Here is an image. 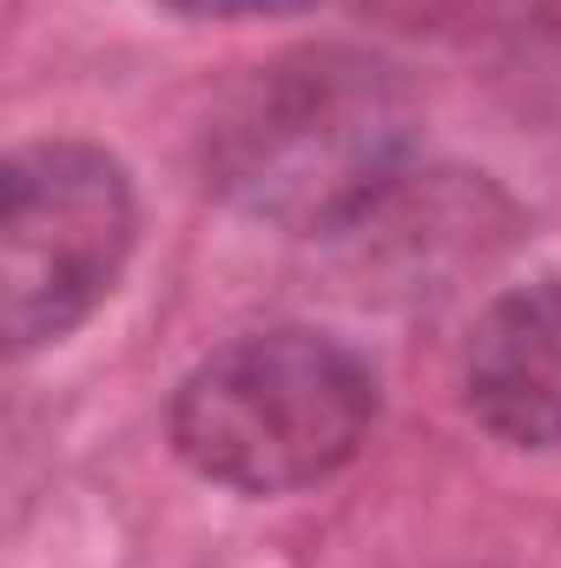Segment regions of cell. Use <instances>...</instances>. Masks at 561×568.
Masks as SVG:
<instances>
[{
    "mask_svg": "<svg viewBox=\"0 0 561 568\" xmlns=\"http://www.w3.org/2000/svg\"><path fill=\"white\" fill-rule=\"evenodd\" d=\"M462 390L476 424L522 449L561 443V278L522 284L476 317Z\"/></svg>",
    "mask_w": 561,
    "mask_h": 568,
    "instance_id": "obj_4",
    "label": "cell"
},
{
    "mask_svg": "<svg viewBox=\"0 0 561 568\" xmlns=\"http://www.w3.org/2000/svg\"><path fill=\"white\" fill-rule=\"evenodd\" d=\"M417 100L357 47H290L238 73L198 133L205 185L278 232L364 225L404 179Z\"/></svg>",
    "mask_w": 561,
    "mask_h": 568,
    "instance_id": "obj_1",
    "label": "cell"
},
{
    "mask_svg": "<svg viewBox=\"0 0 561 568\" xmlns=\"http://www.w3.org/2000/svg\"><path fill=\"white\" fill-rule=\"evenodd\" d=\"M377 424L370 364L324 331H258L212 351L172 397L178 456L238 496L337 476Z\"/></svg>",
    "mask_w": 561,
    "mask_h": 568,
    "instance_id": "obj_2",
    "label": "cell"
},
{
    "mask_svg": "<svg viewBox=\"0 0 561 568\" xmlns=\"http://www.w3.org/2000/svg\"><path fill=\"white\" fill-rule=\"evenodd\" d=\"M172 13H198V20H252V13H290L310 0H159Z\"/></svg>",
    "mask_w": 561,
    "mask_h": 568,
    "instance_id": "obj_5",
    "label": "cell"
},
{
    "mask_svg": "<svg viewBox=\"0 0 561 568\" xmlns=\"http://www.w3.org/2000/svg\"><path fill=\"white\" fill-rule=\"evenodd\" d=\"M133 252V185L120 159L80 140H40L7 159L0 284L7 344L40 351L86 324Z\"/></svg>",
    "mask_w": 561,
    "mask_h": 568,
    "instance_id": "obj_3",
    "label": "cell"
}]
</instances>
